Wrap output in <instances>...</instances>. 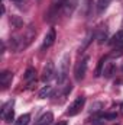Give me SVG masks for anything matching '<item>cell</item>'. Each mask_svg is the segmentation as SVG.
<instances>
[{"instance_id":"1","label":"cell","mask_w":123,"mask_h":125,"mask_svg":"<svg viewBox=\"0 0 123 125\" xmlns=\"http://www.w3.org/2000/svg\"><path fill=\"white\" fill-rule=\"evenodd\" d=\"M35 35H36L35 28H33V26H28L23 33H20L19 36H15V38H13V41H12V42H13V50H15V51H22V50H25L32 41H33Z\"/></svg>"},{"instance_id":"7","label":"cell","mask_w":123,"mask_h":125,"mask_svg":"<svg viewBox=\"0 0 123 125\" xmlns=\"http://www.w3.org/2000/svg\"><path fill=\"white\" fill-rule=\"evenodd\" d=\"M64 3H65V0H52L51 1V7H49V12H48V19H54L57 15H58V12L64 9Z\"/></svg>"},{"instance_id":"15","label":"cell","mask_w":123,"mask_h":125,"mask_svg":"<svg viewBox=\"0 0 123 125\" xmlns=\"http://www.w3.org/2000/svg\"><path fill=\"white\" fill-rule=\"evenodd\" d=\"M29 121H31V115H29V114H25V115H20V116L13 122V125H28Z\"/></svg>"},{"instance_id":"10","label":"cell","mask_w":123,"mask_h":125,"mask_svg":"<svg viewBox=\"0 0 123 125\" xmlns=\"http://www.w3.org/2000/svg\"><path fill=\"white\" fill-rule=\"evenodd\" d=\"M112 45L114 47V48H123V29L120 31H117L114 35H113V38H112Z\"/></svg>"},{"instance_id":"3","label":"cell","mask_w":123,"mask_h":125,"mask_svg":"<svg viewBox=\"0 0 123 125\" xmlns=\"http://www.w3.org/2000/svg\"><path fill=\"white\" fill-rule=\"evenodd\" d=\"M84 103H86V97H84V96H78V97H77L70 106H68V109H67V115H68V116H74V115H77V114L83 109Z\"/></svg>"},{"instance_id":"6","label":"cell","mask_w":123,"mask_h":125,"mask_svg":"<svg viewBox=\"0 0 123 125\" xmlns=\"http://www.w3.org/2000/svg\"><path fill=\"white\" fill-rule=\"evenodd\" d=\"M55 39H57L55 29H54V28H51L49 31L46 32L45 38H44V42H42V47H41V50H42V51H45V50H48L49 47H52V45H54V42H55Z\"/></svg>"},{"instance_id":"4","label":"cell","mask_w":123,"mask_h":125,"mask_svg":"<svg viewBox=\"0 0 123 125\" xmlns=\"http://www.w3.org/2000/svg\"><path fill=\"white\" fill-rule=\"evenodd\" d=\"M87 62H88V57H84L81 61L77 62L75 65V70H74V77L77 82H81L87 73Z\"/></svg>"},{"instance_id":"18","label":"cell","mask_w":123,"mask_h":125,"mask_svg":"<svg viewBox=\"0 0 123 125\" xmlns=\"http://www.w3.org/2000/svg\"><path fill=\"white\" fill-rule=\"evenodd\" d=\"M104 61H106V58H104V57H103V58L98 61L97 70H96V76H100V74H103V65H104Z\"/></svg>"},{"instance_id":"2","label":"cell","mask_w":123,"mask_h":125,"mask_svg":"<svg viewBox=\"0 0 123 125\" xmlns=\"http://www.w3.org/2000/svg\"><path fill=\"white\" fill-rule=\"evenodd\" d=\"M68 65H70V54H65L62 57L60 67H58V74H57V82L58 84H62L68 76Z\"/></svg>"},{"instance_id":"11","label":"cell","mask_w":123,"mask_h":125,"mask_svg":"<svg viewBox=\"0 0 123 125\" xmlns=\"http://www.w3.org/2000/svg\"><path fill=\"white\" fill-rule=\"evenodd\" d=\"M52 121H54V115L51 112H46L42 116H39V119L35 122V125H51Z\"/></svg>"},{"instance_id":"19","label":"cell","mask_w":123,"mask_h":125,"mask_svg":"<svg viewBox=\"0 0 123 125\" xmlns=\"http://www.w3.org/2000/svg\"><path fill=\"white\" fill-rule=\"evenodd\" d=\"M55 125H67V122H65V121H60L58 124H55Z\"/></svg>"},{"instance_id":"5","label":"cell","mask_w":123,"mask_h":125,"mask_svg":"<svg viewBox=\"0 0 123 125\" xmlns=\"http://www.w3.org/2000/svg\"><path fill=\"white\" fill-rule=\"evenodd\" d=\"M1 118H3L7 124H12V121L15 119L13 100H9L7 103H4V105H3V108H1Z\"/></svg>"},{"instance_id":"21","label":"cell","mask_w":123,"mask_h":125,"mask_svg":"<svg viewBox=\"0 0 123 125\" xmlns=\"http://www.w3.org/2000/svg\"><path fill=\"white\" fill-rule=\"evenodd\" d=\"M13 1H20V0H13Z\"/></svg>"},{"instance_id":"9","label":"cell","mask_w":123,"mask_h":125,"mask_svg":"<svg viewBox=\"0 0 123 125\" xmlns=\"http://www.w3.org/2000/svg\"><path fill=\"white\" fill-rule=\"evenodd\" d=\"M77 3H78V0H65V3H64V15L65 16H71L72 15V12L75 10V7H77Z\"/></svg>"},{"instance_id":"17","label":"cell","mask_w":123,"mask_h":125,"mask_svg":"<svg viewBox=\"0 0 123 125\" xmlns=\"http://www.w3.org/2000/svg\"><path fill=\"white\" fill-rule=\"evenodd\" d=\"M51 93H52V86H45V87H42L39 90V97L41 99L48 97V96H51Z\"/></svg>"},{"instance_id":"12","label":"cell","mask_w":123,"mask_h":125,"mask_svg":"<svg viewBox=\"0 0 123 125\" xmlns=\"http://www.w3.org/2000/svg\"><path fill=\"white\" fill-rule=\"evenodd\" d=\"M12 79H13V73H10V71H4V73L0 74V84L6 89V87L10 84Z\"/></svg>"},{"instance_id":"8","label":"cell","mask_w":123,"mask_h":125,"mask_svg":"<svg viewBox=\"0 0 123 125\" xmlns=\"http://www.w3.org/2000/svg\"><path fill=\"white\" fill-rule=\"evenodd\" d=\"M55 74V67H54V62L49 61L46 62V65L44 67V71H42V80L44 82H48L52 79V76Z\"/></svg>"},{"instance_id":"16","label":"cell","mask_w":123,"mask_h":125,"mask_svg":"<svg viewBox=\"0 0 123 125\" xmlns=\"http://www.w3.org/2000/svg\"><path fill=\"white\" fill-rule=\"evenodd\" d=\"M35 77H36V70L32 68V67H29V68L26 70V73H25V80H26L28 83H31L32 80H35Z\"/></svg>"},{"instance_id":"13","label":"cell","mask_w":123,"mask_h":125,"mask_svg":"<svg viewBox=\"0 0 123 125\" xmlns=\"http://www.w3.org/2000/svg\"><path fill=\"white\" fill-rule=\"evenodd\" d=\"M110 1H112V0H97V1H96V10H97V13L101 15V13L109 7Z\"/></svg>"},{"instance_id":"14","label":"cell","mask_w":123,"mask_h":125,"mask_svg":"<svg viewBox=\"0 0 123 125\" xmlns=\"http://www.w3.org/2000/svg\"><path fill=\"white\" fill-rule=\"evenodd\" d=\"M114 70H116V67H114V64L113 62H107L106 65H104V70H103V74H104V77H112L113 76V73H114Z\"/></svg>"},{"instance_id":"20","label":"cell","mask_w":123,"mask_h":125,"mask_svg":"<svg viewBox=\"0 0 123 125\" xmlns=\"http://www.w3.org/2000/svg\"><path fill=\"white\" fill-rule=\"evenodd\" d=\"M120 112H122V114H123V103H122V105H120Z\"/></svg>"}]
</instances>
